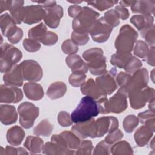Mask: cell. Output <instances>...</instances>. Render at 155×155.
Here are the masks:
<instances>
[{
  "label": "cell",
  "instance_id": "cell-13",
  "mask_svg": "<svg viewBox=\"0 0 155 155\" xmlns=\"http://www.w3.org/2000/svg\"><path fill=\"white\" fill-rule=\"evenodd\" d=\"M21 90L14 86L1 85L0 88V102L1 103H17L22 100Z\"/></svg>",
  "mask_w": 155,
  "mask_h": 155
},
{
  "label": "cell",
  "instance_id": "cell-9",
  "mask_svg": "<svg viewBox=\"0 0 155 155\" xmlns=\"http://www.w3.org/2000/svg\"><path fill=\"white\" fill-rule=\"evenodd\" d=\"M22 74L24 80L36 82L42 77V70L39 64L33 60H25L20 64Z\"/></svg>",
  "mask_w": 155,
  "mask_h": 155
},
{
  "label": "cell",
  "instance_id": "cell-25",
  "mask_svg": "<svg viewBox=\"0 0 155 155\" xmlns=\"http://www.w3.org/2000/svg\"><path fill=\"white\" fill-rule=\"evenodd\" d=\"M130 22L141 32L154 25V18L151 15H136L131 17Z\"/></svg>",
  "mask_w": 155,
  "mask_h": 155
},
{
  "label": "cell",
  "instance_id": "cell-6",
  "mask_svg": "<svg viewBox=\"0 0 155 155\" xmlns=\"http://www.w3.org/2000/svg\"><path fill=\"white\" fill-rule=\"evenodd\" d=\"M128 96L131 107L134 109H139L143 107L147 102L154 100V90L147 86L143 88L134 89L129 91Z\"/></svg>",
  "mask_w": 155,
  "mask_h": 155
},
{
  "label": "cell",
  "instance_id": "cell-23",
  "mask_svg": "<svg viewBox=\"0 0 155 155\" xmlns=\"http://www.w3.org/2000/svg\"><path fill=\"white\" fill-rule=\"evenodd\" d=\"M24 91L26 97L31 100H40L44 96V91L42 86L35 82L25 83L24 85Z\"/></svg>",
  "mask_w": 155,
  "mask_h": 155
},
{
  "label": "cell",
  "instance_id": "cell-52",
  "mask_svg": "<svg viewBox=\"0 0 155 155\" xmlns=\"http://www.w3.org/2000/svg\"><path fill=\"white\" fill-rule=\"evenodd\" d=\"M25 150H24L23 148H14L12 147L7 146L3 154H27L28 153L27 151H25Z\"/></svg>",
  "mask_w": 155,
  "mask_h": 155
},
{
  "label": "cell",
  "instance_id": "cell-47",
  "mask_svg": "<svg viewBox=\"0 0 155 155\" xmlns=\"http://www.w3.org/2000/svg\"><path fill=\"white\" fill-rule=\"evenodd\" d=\"M93 149V143L90 140H83L78 148L76 154H91V151Z\"/></svg>",
  "mask_w": 155,
  "mask_h": 155
},
{
  "label": "cell",
  "instance_id": "cell-33",
  "mask_svg": "<svg viewBox=\"0 0 155 155\" xmlns=\"http://www.w3.org/2000/svg\"><path fill=\"white\" fill-rule=\"evenodd\" d=\"M154 111L147 110L144 112L139 113L138 119L144 125L148 127L153 132L154 131Z\"/></svg>",
  "mask_w": 155,
  "mask_h": 155
},
{
  "label": "cell",
  "instance_id": "cell-41",
  "mask_svg": "<svg viewBox=\"0 0 155 155\" xmlns=\"http://www.w3.org/2000/svg\"><path fill=\"white\" fill-rule=\"evenodd\" d=\"M86 75L84 73L74 72L69 77V82L73 87H79L85 82Z\"/></svg>",
  "mask_w": 155,
  "mask_h": 155
},
{
  "label": "cell",
  "instance_id": "cell-7",
  "mask_svg": "<svg viewBox=\"0 0 155 155\" xmlns=\"http://www.w3.org/2000/svg\"><path fill=\"white\" fill-rule=\"evenodd\" d=\"M19 114V123L25 128H31L39 113V108L28 102L20 104L18 108Z\"/></svg>",
  "mask_w": 155,
  "mask_h": 155
},
{
  "label": "cell",
  "instance_id": "cell-24",
  "mask_svg": "<svg viewBox=\"0 0 155 155\" xmlns=\"http://www.w3.org/2000/svg\"><path fill=\"white\" fill-rule=\"evenodd\" d=\"M18 115L15 107L13 105H1L0 107V119L4 125H10L16 122Z\"/></svg>",
  "mask_w": 155,
  "mask_h": 155
},
{
  "label": "cell",
  "instance_id": "cell-56",
  "mask_svg": "<svg viewBox=\"0 0 155 155\" xmlns=\"http://www.w3.org/2000/svg\"><path fill=\"white\" fill-rule=\"evenodd\" d=\"M146 61L147 63L152 66L154 65V47H152L148 52L146 56Z\"/></svg>",
  "mask_w": 155,
  "mask_h": 155
},
{
  "label": "cell",
  "instance_id": "cell-55",
  "mask_svg": "<svg viewBox=\"0 0 155 155\" xmlns=\"http://www.w3.org/2000/svg\"><path fill=\"white\" fill-rule=\"evenodd\" d=\"M82 9V8L79 5H71L68 7V13L70 17L74 18L79 14V13L81 12Z\"/></svg>",
  "mask_w": 155,
  "mask_h": 155
},
{
  "label": "cell",
  "instance_id": "cell-8",
  "mask_svg": "<svg viewBox=\"0 0 155 155\" xmlns=\"http://www.w3.org/2000/svg\"><path fill=\"white\" fill-rule=\"evenodd\" d=\"M113 27L102 17L95 22L90 28L89 33L93 40L97 42H104L108 40Z\"/></svg>",
  "mask_w": 155,
  "mask_h": 155
},
{
  "label": "cell",
  "instance_id": "cell-35",
  "mask_svg": "<svg viewBox=\"0 0 155 155\" xmlns=\"http://www.w3.org/2000/svg\"><path fill=\"white\" fill-rule=\"evenodd\" d=\"M111 153L113 154H133V150L127 142L121 141L111 148Z\"/></svg>",
  "mask_w": 155,
  "mask_h": 155
},
{
  "label": "cell",
  "instance_id": "cell-20",
  "mask_svg": "<svg viewBox=\"0 0 155 155\" xmlns=\"http://www.w3.org/2000/svg\"><path fill=\"white\" fill-rule=\"evenodd\" d=\"M0 25L2 34L7 38L15 34L18 28L12 17L7 13L1 15Z\"/></svg>",
  "mask_w": 155,
  "mask_h": 155
},
{
  "label": "cell",
  "instance_id": "cell-43",
  "mask_svg": "<svg viewBox=\"0 0 155 155\" xmlns=\"http://www.w3.org/2000/svg\"><path fill=\"white\" fill-rule=\"evenodd\" d=\"M71 41L77 45H85L89 40L87 33H78L73 31L71 33Z\"/></svg>",
  "mask_w": 155,
  "mask_h": 155
},
{
  "label": "cell",
  "instance_id": "cell-14",
  "mask_svg": "<svg viewBox=\"0 0 155 155\" xmlns=\"http://www.w3.org/2000/svg\"><path fill=\"white\" fill-rule=\"evenodd\" d=\"M45 10L39 5H31L24 7L22 22L33 24L41 21L44 16Z\"/></svg>",
  "mask_w": 155,
  "mask_h": 155
},
{
  "label": "cell",
  "instance_id": "cell-10",
  "mask_svg": "<svg viewBox=\"0 0 155 155\" xmlns=\"http://www.w3.org/2000/svg\"><path fill=\"white\" fill-rule=\"evenodd\" d=\"M117 70L113 68L108 71H106L102 76L96 78V84L101 90L106 95L111 94L117 88V82L115 76Z\"/></svg>",
  "mask_w": 155,
  "mask_h": 155
},
{
  "label": "cell",
  "instance_id": "cell-44",
  "mask_svg": "<svg viewBox=\"0 0 155 155\" xmlns=\"http://www.w3.org/2000/svg\"><path fill=\"white\" fill-rule=\"evenodd\" d=\"M62 51L67 54H74L78 51V46L76 45L71 39L65 40L61 46Z\"/></svg>",
  "mask_w": 155,
  "mask_h": 155
},
{
  "label": "cell",
  "instance_id": "cell-51",
  "mask_svg": "<svg viewBox=\"0 0 155 155\" xmlns=\"http://www.w3.org/2000/svg\"><path fill=\"white\" fill-rule=\"evenodd\" d=\"M58 37L56 33L48 31H47L45 36L41 41V42L45 45L50 46L56 44V42L58 41Z\"/></svg>",
  "mask_w": 155,
  "mask_h": 155
},
{
  "label": "cell",
  "instance_id": "cell-58",
  "mask_svg": "<svg viewBox=\"0 0 155 155\" xmlns=\"http://www.w3.org/2000/svg\"><path fill=\"white\" fill-rule=\"evenodd\" d=\"M10 1H0V10L1 13L5 10H9Z\"/></svg>",
  "mask_w": 155,
  "mask_h": 155
},
{
  "label": "cell",
  "instance_id": "cell-57",
  "mask_svg": "<svg viewBox=\"0 0 155 155\" xmlns=\"http://www.w3.org/2000/svg\"><path fill=\"white\" fill-rule=\"evenodd\" d=\"M34 2H36L39 4L42 7L45 8L53 7L56 5V2L55 1H32Z\"/></svg>",
  "mask_w": 155,
  "mask_h": 155
},
{
  "label": "cell",
  "instance_id": "cell-2",
  "mask_svg": "<svg viewBox=\"0 0 155 155\" xmlns=\"http://www.w3.org/2000/svg\"><path fill=\"white\" fill-rule=\"evenodd\" d=\"M82 56L88 62V68L92 74L101 75L107 71L106 59L103 54L102 49L99 48H90L84 51Z\"/></svg>",
  "mask_w": 155,
  "mask_h": 155
},
{
  "label": "cell",
  "instance_id": "cell-31",
  "mask_svg": "<svg viewBox=\"0 0 155 155\" xmlns=\"http://www.w3.org/2000/svg\"><path fill=\"white\" fill-rule=\"evenodd\" d=\"M47 29L44 23H41L31 28L28 33L30 39L41 42L47 33Z\"/></svg>",
  "mask_w": 155,
  "mask_h": 155
},
{
  "label": "cell",
  "instance_id": "cell-22",
  "mask_svg": "<svg viewBox=\"0 0 155 155\" xmlns=\"http://www.w3.org/2000/svg\"><path fill=\"white\" fill-rule=\"evenodd\" d=\"M66 63L68 67L71 70L72 73L81 72L85 73L88 71V68L82 58L77 54H71L66 58Z\"/></svg>",
  "mask_w": 155,
  "mask_h": 155
},
{
  "label": "cell",
  "instance_id": "cell-39",
  "mask_svg": "<svg viewBox=\"0 0 155 155\" xmlns=\"http://www.w3.org/2000/svg\"><path fill=\"white\" fill-rule=\"evenodd\" d=\"M104 19L112 27L117 26L119 24V17L114 9L109 10L105 13Z\"/></svg>",
  "mask_w": 155,
  "mask_h": 155
},
{
  "label": "cell",
  "instance_id": "cell-60",
  "mask_svg": "<svg viewBox=\"0 0 155 155\" xmlns=\"http://www.w3.org/2000/svg\"><path fill=\"white\" fill-rule=\"evenodd\" d=\"M154 100L151 101L149 102V105H148V107L150 109V110L154 111Z\"/></svg>",
  "mask_w": 155,
  "mask_h": 155
},
{
  "label": "cell",
  "instance_id": "cell-16",
  "mask_svg": "<svg viewBox=\"0 0 155 155\" xmlns=\"http://www.w3.org/2000/svg\"><path fill=\"white\" fill-rule=\"evenodd\" d=\"M63 16V8L59 5L45 8L44 21L50 28H55L58 27L61 18Z\"/></svg>",
  "mask_w": 155,
  "mask_h": 155
},
{
  "label": "cell",
  "instance_id": "cell-48",
  "mask_svg": "<svg viewBox=\"0 0 155 155\" xmlns=\"http://www.w3.org/2000/svg\"><path fill=\"white\" fill-rule=\"evenodd\" d=\"M122 137H123L122 132L120 130L116 129L114 131L110 132L108 135L106 136L104 140L109 145H111L116 142V141L120 140Z\"/></svg>",
  "mask_w": 155,
  "mask_h": 155
},
{
  "label": "cell",
  "instance_id": "cell-19",
  "mask_svg": "<svg viewBox=\"0 0 155 155\" xmlns=\"http://www.w3.org/2000/svg\"><path fill=\"white\" fill-rule=\"evenodd\" d=\"M81 91L83 94L90 96L96 101L104 96H107L92 79H88L81 85Z\"/></svg>",
  "mask_w": 155,
  "mask_h": 155
},
{
  "label": "cell",
  "instance_id": "cell-5",
  "mask_svg": "<svg viewBox=\"0 0 155 155\" xmlns=\"http://www.w3.org/2000/svg\"><path fill=\"white\" fill-rule=\"evenodd\" d=\"M21 51L12 45L4 43L1 46L0 68L1 73L8 71L22 58Z\"/></svg>",
  "mask_w": 155,
  "mask_h": 155
},
{
  "label": "cell",
  "instance_id": "cell-17",
  "mask_svg": "<svg viewBox=\"0 0 155 155\" xmlns=\"http://www.w3.org/2000/svg\"><path fill=\"white\" fill-rule=\"evenodd\" d=\"M148 82V72L147 69L143 68L137 70L131 77L129 85L127 87V91L134 89L143 88L147 87Z\"/></svg>",
  "mask_w": 155,
  "mask_h": 155
},
{
  "label": "cell",
  "instance_id": "cell-36",
  "mask_svg": "<svg viewBox=\"0 0 155 155\" xmlns=\"http://www.w3.org/2000/svg\"><path fill=\"white\" fill-rule=\"evenodd\" d=\"M139 121L134 115H128L124 119L123 127L127 133H131L138 125Z\"/></svg>",
  "mask_w": 155,
  "mask_h": 155
},
{
  "label": "cell",
  "instance_id": "cell-18",
  "mask_svg": "<svg viewBox=\"0 0 155 155\" xmlns=\"http://www.w3.org/2000/svg\"><path fill=\"white\" fill-rule=\"evenodd\" d=\"M3 80L5 85L20 87L23 84V76L19 65H15L8 71L5 73Z\"/></svg>",
  "mask_w": 155,
  "mask_h": 155
},
{
  "label": "cell",
  "instance_id": "cell-30",
  "mask_svg": "<svg viewBox=\"0 0 155 155\" xmlns=\"http://www.w3.org/2000/svg\"><path fill=\"white\" fill-rule=\"evenodd\" d=\"M64 140L68 148L71 150H74L78 148L80 145L79 137L73 131H65L59 134Z\"/></svg>",
  "mask_w": 155,
  "mask_h": 155
},
{
  "label": "cell",
  "instance_id": "cell-15",
  "mask_svg": "<svg viewBox=\"0 0 155 155\" xmlns=\"http://www.w3.org/2000/svg\"><path fill=\"white\" fill-rule=\"evenodd\" d=\"M97 137L103 136L108 132L117 129L119 125L118 120L113 116H104L95 120Z\"/></svg>",
  "mask_w": 155,
  "mask_h": 155
},
{
  "label": "cell",
  "instance_id": "cell-21",
  "mask_svg": "<svg viewBox=\"0 0 155 155\" xmlns=\"http://www.w3.org/2000/svg\"><path fill=\"white\" fill-rule=\"evenodd\" d=\"M131 9L134 13H140L143 15H151L154 14L155 9V1H135L131 6Z\"/></svg>",
  "mask_w": 155,
  "mask_h": 155
},
{
  "label": "cell",
  "instance_id": "cell-46",
  "mask_svg": "<svg viewBox=\"0 0 155 155\" xmlns=\"http://www.w3.org/2000/svg\"><path fill=\"white\" fill-rule=\"evenodd\" d=\"M23 47L29 52H35L41 48V44L36 41L31 39H25L23 41Z\"/></svg>",
  "mask_w": 155,
  "mask_h": 155
},
{
  "label": "cell",
  "instance_id": "cell-45",
  "mask_svg": "<svg viewBox=\"0 0 155 155\" xmlns=\"http://www.w3.org/2000/svg\"><path fill=\"white\" fill-rule=\"evenodd\" d=\"M141 35L145 39L147 44L151 47L154 45V25L151 27L147 28L146 30L140 32Z\"/></svg>",
  "mask_w": 155,
  "mask_h": 155
},
{
  "label": "cell",
  "instance_id": "cell-12",
  "mask_svg": "<svg viewBox=\"0 0 155 155\" xmlns=\"http://www.w3.org/2000/svg\"><path fill=\"white\" fill-rule=\"evenodd\" d=\"M72 131L79 137L85 139L87 137L92 138L97 137L95 120L92 118L89 120L76 123L71 128Z\"/></svg>",
  "mask_w": 155,
  "mask_h": 155
},
{
  "label": "cell",
  "instance_id": "cell-1",
  "mask_svg": "<svg viewBox=\"0 0 155 155\" xmlns=\"http://www.w3.org/2000/svg\"><path fill=\"white\" fill-rule=\"evenodd\" d=\"M99 113L97 104L92 97H82L76 109L71 113V118L74 123L83 122L97 116Z\"/></svg>",
  "mask_w": 155,
  "mask_h": 155
},
{
  "label": "cell",
  "instance_id": "cell-3",
  "mask_svg": "<svg viewBox=\"0 0 155 155\" xmlns=\"http://www.w3.org/2000/svg\"><path fill=\"white\" fill-rule=\"evenodd\" d=\"M137 36V33L133 28L128 24L123 25L114 42L117 52L125 54L131 53Z\"/></svg>",
  "mask_w": 155,
  "mask_h": 155
},
{
  "label": "cell",
  "instance_id": "cell-61",
  "mask_svg": "<svg viewBox=\"0 0 155 155\" xmlns=\"http://www.w3.org/2000/svg\"><path fill=\"white\" fill-rule=\"evenodd\" d=\"M67 2H70V3H72V4H79L81 2H82V1H67Z\"/></svg>",
  "mask_w": 155,
  "mask_h": 155
},
{
  "label": "cell",
  "instance_id": "cell-26",
  "mask_svg": "<svg viewBox=\"0 0 155 155\" xmlns=\"http://www.w3.org/2000/svg\"><path fill=\"white\" fill-rule=\"evenodd\" d=\"M25 131L20 127L16 125L9 128L7 133V140L11 145L17 146L21 143L24 137Z\"/></svg>",
  "mask_w": 155,
  "mask_h": 155
},
{
  "label": "cell",
  "instance_id": "cell-32",
  "mask_svg": "<svg viewBox=\"0 0 155 155\" xmlns=\"http://www.w3.org/2000/svg\"><path fill=\"white\" fill-rule=\"evenodd\" d=\"M131 56V53L125 54L116 52L111 56L110 62L115 67L124 68Z\"/></svg>",
  "mask_w": 155,
  "mask_h": 155
},
{
  "label": "cell",
  "instance_id": "cell-34",
  "mask_svg": "<svg viewBox=\"0 0 155 155\" xmlns=\"http://www.w3.org/2000/svg\"><path fill=\"white\" fill-rule=\"evenodd\" d=\"M53 129V126L47 119L42 120L33 129V133L36 136H48Z\"/></svg>",
  "mask_w": 155,
  "mask_h": 155
},
{
  "label": "cell",
  "instance_id": "cell-37",
  "mask_svg": "<svg viewBox=\"0 0 155 155\" xmlns=\"http://www.w3.org/2000/svg\"><path fill=\"white\" fill-rule=\"evenodd\" d=\"M86 2L99 10L104 11L116 4L117 1H89Z\"/></svg>",
  "mask_w": 155,
  "mask_h": 155
},
{
  "label": "cell",
  "instance_id": "cell-38",
  "mask_svg": "<svg viewBox=\"0 0 155 155\" xmlns=\"http://www.w3.org/2000/svg\"><path fill=\"white\" fill-rule=\"evenodd\" d=\"M135 43L136 44L133 50L134 54L140 58H146L149 50L147 44L145 42L140 40L137 41Z\"/></svg>",
  "mask_w": 155,
  "mask_h": 155
},
{
  "label": "cell",
  "instance_id": "cell-29",
  "mask_svg": "<svg viewBox=\"0 0 155 155\" xmlns=\"http://www.w3.org/2000/svg\"><path fill=\"white\" fill-rule=\"evenodd\" d=\"M44 146L42 140L36 136H29L26 138L24 142V147L30 151L31 154L40 153L43 150Z\"/></svg>",
  "mask_w": 155,
  "mask_h": 155
},
{
  "label": "cell",
  "instance_id": "cell-54",
  "mask_svg": "<svg viewBox=\"0 0 155 155\" xmlns=\"http://www.w3.org/2000/svg\"><path fill=\"white\" fill-rule=\"evenodd\" d=\"M22 35H23V31L22 29L18 27L16 32L15 34H13L12 36L8 38V41L12 44H16L18 42H19L20 40L22 39Z\"/></svg>",
  "mask_w": 155,
  "mask_h": 155
},
{
  "label": "cell",
  "instance_id": "cell-11",
  "mask_svg": "<svg viewBox=\"0 0 155 155\" xmlns=\"http://www.w3.org/2000/svg\"><path fill=\"white\" fill-rule=\"evenodd\" d=\"M128 93L123 88H120L118 91L108 101L107 108L108 113H120L127 108V101Z\"/></svg>",
  "mask_w": 155,
  "mask_h": 155
},
{
  "label": "cell",
  "instance_id": "cell-4",
  "mask_svg": "<svg viewBox=\"0 0 155 155\" xmlns=\"http://www.w3.org/2000/svg\"><path fill=\"white\" fill-rule=\"evenodd\" d=\"M99 16V13L94 10L88 7H82L81 12L73 21L74 31L88 33Z\"/></svg>",
  "mask_w": 155,
  "mask_h": 155
},
{
  "label": "cell",
  "instance_id": "cell-40",
  "mask_svg": "<svg viewBox=\"0 0 155 155\" xmlns=\"http://www.w3.org/2000/svg\"><path fill=\"white\" fill-rule=\"evenodd\" d=\"M142 65V62L138 58L132 56L125 66V67L124 68V69L126 71V72L129 74L134 73L137 70H139Z\"/></svg>",
  "mask_w": 155,
  "mask_h": 155
},
{
  "label": "cell",
  "instance_id": "cell-53",
  "mask_svg": "<svg viewBox=\"0 0 155 155\" xmlns=\"http://www.w3.org/2000/svg\"><path fill=\"white\" fill-rule=\"evenodd\" d=\"M117 13L119 18L122 20H125L129 17V12L125 8L121 5H117L114 9Z\"/></svg>",
  "mask_w": 155,
  "mask_h": 155
},
{
  "label": "cell",
  "instance_id": "cell-27",
  "mask_svg": "<svg viewBox=\"0 0 155 155\" xmlns=\"http://www.w3.org/2000/svg\"><path fill=\"white\" fill-rule=\"evenodd\" d=\"M153 135V131L145 125L139 128L134 133V138L136 143L139 147H143L150 140Z\"/></svg>",
  "mask_w": 155,
  "mask_h": 155
},
{
  "label": "cell",
  "instance_id": "cell-59",
  "mask_svg": "<svg viewBox=\"0 0 155 155\" xmlns=\"http://www.w3.org/2000/svg\"><path fill=\"white\" fill-rule=\"evenodd\" d=\"M135 1H120V5L125 7L128 6H131L134 3Z\"/></svg>",
  "mask_w": 155,
  "mask_h": 155
},
{
  "label": "cell",
  "instance_id": "cell-50",
  "mask_svg": "<svg viewBox=\"0 0 155 155\" xmlns=\"http://www.w3.org/2000/svg\"><path fill=\"white\" fill-rule=\"evenodd\" d=\"M110 145L104 140L100 142L96 147L94 154H110Z\"/></svg>",
  "mask_w": 155,
  "mask_h": 155
},
{
  "label": "cell",
  "instance_id": "cell-49",
  "mask_svg": "<svg viewBox=\"0 0 155 155\" xmlns=\"http://www.w3.org/2000/svg\"><path fill=\"white\" fill-rule=\"evenodd\" d=\"M58 122L62 127H68L73 123L71 116L66 111H61L58 114Z\"/></svg>",
  "mask_w": 155,
  "mask_h": 155
},
{
  "label": "cell",
  "instance_id": "cell-42",
  "mask_svg": "<svg viewBox=\"0 0 155 155\" xmlns=\"http://www.w3.org/2000/svg\"><path fill=\"white\" fill-rule=\"evenodd\" d=\"M131 77V75L128 73L120 72L116 78V80L118 85L121 88H123L127 92H128L127 87L129 85Z\"/></svg>",
  "mask_w": 155,
  "mask_h": 155
},
{
  "label": "cell",
  "instance_id": "cell-28",
  "mask_svg": "<svg viewBox=\"0 0 155 155\" xmlns=\"http://www.w3.org/2000/svg\"><path fill=\"white\" fill-rule=\"evenodd\" d=\"M67 91V86L62 82H56L51 84L47 91V96L51 99L62 97Z\"/></svg>",
  "mask_w": 155,
  "mask_h": 155
}]
</instances>
